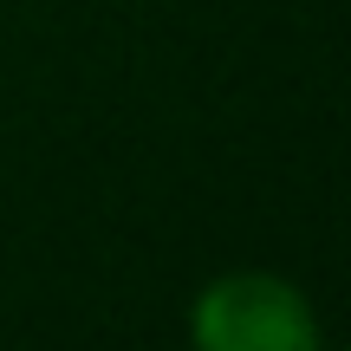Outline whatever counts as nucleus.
<instances>
[{"label":"nucleus","instance_id":"f257e3e1","mask_svg":"<svg viewBox=\"0 0 351 351\" xmlns=\"http://www.w3.org/2000/svg\"><path fill=\"white\" fill-rule=\"evenodd\" d=\"M189 351H326L319 313L287 274L234 267L189 306Z\"/></svg>","mask_w":351,"mask_h":351}]
</instances>
